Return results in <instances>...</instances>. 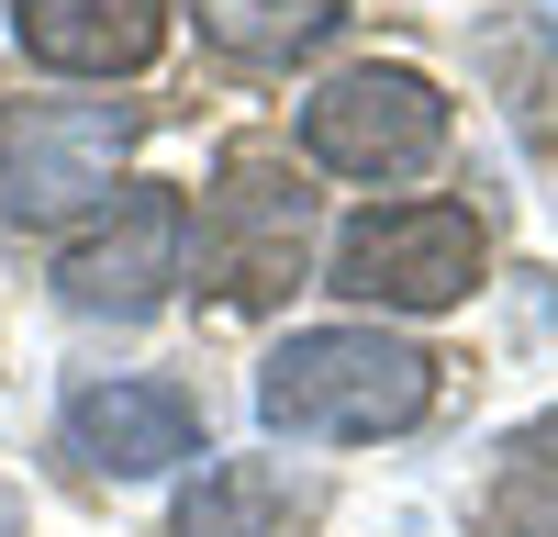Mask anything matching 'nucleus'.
I'll list each match as a JSON object with an SVG mask.
<instances>
[{
	"label": "nucleus",
	"instance_id": "obj_10",
	"mask_svg": "<svg viewBox=\"0 0 558 537\" xmlns=\"http://www.w3.org/2000/svg\"><path fill=\"white\" fill-rule=\"evenodd\" d=\"M302 526V492L279 460H213L202 492L179 504V537H291Z\"/></svg>",
	"mask_w": 558,
	"mask_h": 537
},
{
	"label": "nucleus",
	"instance_id": "obj_6",
	"mask_svg": "<svg viewBox=\"0 0 558 537\" xmlns=\"http://www.w3.org/2000/svg\"><path fill=\"white\" fill-rule=\"evenodd\" d=\"M179 247H191V202L179 191H123V213L101 236H78L57 258V291H68V313H146L179 281Z\"/></svg>",
	"mask_w": 558,
	"mask_h": 537
},
{
	"label": "nucleus",
	"instance_id": "obj_7",
	"mask_svg": "<svg viewBox=\"0 0 558 537\" xmlns=\"http://www.w3.org/2000/svg\"><path fill=\"white\" fill-rule=\"evenodd\" d=\"M202 448V403L179 381H89L68 403V460L112 470V481H157Z\"/></svg>",
	"mask_w": 558,
	"mask_h": 537
},
{
	"label": "nucleus",
	"instance_id": "obj_13",
	"mask_svg": "<svg viewBox=\"0 0 558 537\" xmlns=\"http://www.w3.org/2000/svg\"><path fill=\"white\" fill-rule=\"evenodd\" d=\"M536 23H547V45H558V0H536Z\"/></svg>",
	"mask_w": 558,
	"mask_h": 537
},
{
	"label": "nucleus",
	"instance_id": "obj_1",
	"mask_svg": "<svg viewBox=\"0 0 558 537\" xmlns=\"http://www.w3.org/2000/svg\"><path fill=\"white\" fill-rule=\"evenodd\" d=\"M436 415V358L380 325H313L279 336L257 370V426L268 437H402Z\"/></svg>",
	"mask_w": 558,
	"mask_h": 537
},
{
	"label": "nucleus",
	"instance_id": "obj_4",
	"mask_svg": "<svg viewBox=\"0 0 558 537\" xmlns=\"http://www.w3.org/2000/svg\"><path fill=\"white\" fill-rule=\"evenodd\" d=\"M123 146H134L123 102H12L0 112V202L34 213V224H57V213L112 191Z\"/></svg>",
	"mask_w": 558,
	"mask_h": 537
},
{
	"label": "nucleus",
	"instance_id": "obj_5",
	"mask_svg": "<svg viewBox=\"0 0 558 537\" xmlns=\"http://www.w3.org/2000/svg\"><path fill=\"white\" fill-rule=\"evenodd\" d=\"M302 247H313V191L279 157H235L223 191L202 202V281L223 302H279L302 281Z\"/></svg>",
	"mask_w": 558,
	"mask_h": 537
},
{
	"label": "nucleus",
	"instance_id": "obj_2",
	"mask_svg": "<svg viewBox=\"0 0 558 537\" xmlns=\"http://www.w3.org/2000/svg\"><path fill=\"white\" fill-rule=\"evenodd\" d=\"M302 146L336 179H413L447 157V102L413 68H347L302 102Z\"/></svg>",
	"mask_w": 558,
	"mask_h": 537
},
{
	"label": "nucleus",
	"instance_id": "obj_11",
	"mask_svg": "<svg viewBox=\"0 0 558 537\" xmlns=\"http://www.w3.org/2000/svg\"><path fill=\"white\" fill-rule=\"evenodd\" d=\"M191 23L223 57H246V68H291V57H313V45L347 23V0H191Z\"/></svg>",
	"mask_w": 558,
	"mask_h": 537
},
{
	"label": "nucleus",
	"instance_id": "obj_3",
	"mask_svg": "<svg viewBox=\"0 0 558 537\" xmlns=\"http://www.w3.org/2000/svg\"><path fill=\"white\" fill-rule=\"evenodd\" d=\"M481 281V224L458 202H380L336 236V291L391 302V313H436Z\"/></svg>",
	"mask_w": 558,
	"mask_h": 537
},
{
	"label": "nucleus",
	"instance_id": "obj_12",
	"mask_svg": "<svg viewBox=\"0 0 558 537\" xmlns=\"http://www.w3.org/2000/svg\"><path fill=\"white\" fill-rule=\"evenodd\" d=\"M0 537H23V515H12V492H0Z\"/></svg>",
	"mask_w": 558,
	"mask_h": 537
},
{
	"label": "nucleus",
	"instance_id": "obj_8",
	"mask_svg": "<svg viewBox=\"0 0 558 537\" xmlns=\"http://www.w3.org/2000/svg\"><path fill=\"white\" fill-rule=\"evenodd\" d=\"M23 45L45 68H68V79H134L157 57V34H168V12L157 0H23Z\"/></svg>",
	"mask_w": 558,
	"mask_h": 537
},
{
	"label": "nucleus",
	"instance_id": "obj_9",
	"mask_svg": "<svg viewBox=\"0 0 558 537\" xmlns=\"http://www.w3.org/2000/svg\"><path fill=\"white\" fill-rule=\"evenodd\" d=\"M470 537H558V415H536V426L502 437Z\"/></svg>",
	"mask_w": 558,
	"mask_h": 537
}]
</instances>
